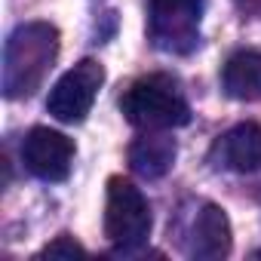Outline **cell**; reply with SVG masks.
I'll use <instances>...</instances> for the list:
<instances>
[{"label":"cell","instance_id":"obj_1","mask_svg":"<svg viewBox=\"0 0 261 261\" xmlns=\"http://www.w3.org/2000/svg\"><path fill=\"white\" fill-rule=\"evenodd\" d=\"M59 56V31L49 22L19 25L4 49V95L28 98L40 89Z\"/></svg>","mask_w":261,"mask_h":261},{"label":"cell","instance_id":"obj_2","mask_svg":"<svg viewBox=\"0 0 261 261\" xmlns=\"http://www.w3.org/2000/svg\"><path fill=\"white\" fill-rule=\"evenodd\" d=\"M123 117L145 133H166L191 120V108L178 89V83L166 74H148L136 80L120 98Z\"/></svg>","mask_w":261,"mask_h":261},{"label":"cell","instance_id":"obj_3","mask_svg":"<svg viewBox=\"0 0 261 261\" xmlns=\"http://www.w3.org/2000/svg\"><path fill=\"white\" fill-rule=\"evenodd\" d=\"M151 233V206L145 194L120 175L108 181V200H105V237L120 252H133L145 246Z\"/></svg>","mask_w":261,"mask_h":261},{"label":"cell","instance_id":"obj_4","mask_svg":"<svg viewBox=\"0 0 261 261\" xmlns=\"http://www.w3.org/2000/svg\"><path fill=\"white\" fill-rule=\"evenodd\" d=\"M203 0H151L148 31L157 49L185 56L200 43Z\"/></svg>","mask_w":261,"mask_h":261},{"label":"cell","instance_id":"obj_5","mask_svg":"<svg viewBox=\"0 0 261 261\" xmlns=\"http://www.w3.org/2000/svg\"><path fill=\"white\" fill-rule=\"evenodd\" d=\"M101 83H105V68L95 59H83L56 80L46 98V111L59 123H83L95 105Z\"/></svg>","mask_w":261,"mask_h":261},{"label":"cell","instance_id":"obj_6","mask_svg":"<svg viewBox=\"0 0 261 261\" xmlns=\"http://www.w3.org/2000/svg\"><path fill=\"white\" fill-rule=\"evenodd\" d=\"M22 163L43 181H65L74 163V142L49 126H34L22 145Z\"/></svg>","mask_w":261,"mask_h":261},{"label":"cell","instance_id":"obj_7","mask_svg":"<svg viewBox=\"0 0 261 261\" xmlns=\"http://www.w3.org/2000/svg\"><path fill=\"white\" fill-rule=\"evenodd\" d=\"M188 252H191L194 258H206V261L224 258V255L230 252V221H227V215H224L221 206L206 203V206L197 212Z\"/></svg>","mask_w":261,"mask_h":261},{"label":"cell","instance_id":"obj_8","mask_svg":"<svg viewBox=\"0 0 261 261\" xmlns=\"http://www.w3.org/2000/svg\"><path fill=\"white\" fill-rule=\"evenodd\" d=\"M175 142L160 133H148L129 145V166L142 178H163L175 163Z\"/></svg>","mask_w":261,"mask_h":261},{"label":"cell","instance_id":"obj_9","mask_svg":"<svg viewBox=\"0 0 261 261\" xmlns=\"http://www.w3.org/2000/svg\"><path fill=\"white\" fill-rule=\"evenodd\" d=\"M221 86L237 101H258L261 98V53L255 49L233 53L221 71Z\"/></svg>","mask_w":261,"mask_h":261},{"label":"cell","instance_id":"obj_10","mask_svg":"<svg viewBox=\"0 0 261 261\" xmlns=\"http://www.w3.org/2000/svg\"><path fill=\"white\" fill-rule=\"evenodd\" d=\"M224 166L233 172H258L261 169V126L258 123H237L221 139Z\"/></svg>","mask_w":261,"mask_h":261},{"label":"cell","instance_id":"obj_11","mask_svg":"<svg viewBox=\"0 0 261 261\" xmlns=\"http://www.w3.org/2000/svg\"><path fill=\"white\" fill-rule=\"evenodd\" d=\"M40 258H86V249H83L74 237L62 233V237H56V240L40 252Z\"/></svg>","mask_w":261,"mask_h":261}]
</instances>
